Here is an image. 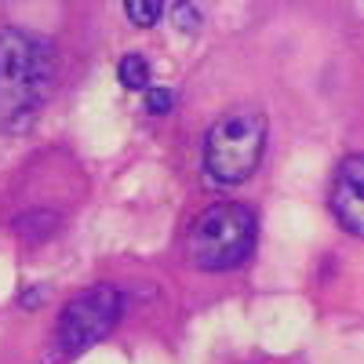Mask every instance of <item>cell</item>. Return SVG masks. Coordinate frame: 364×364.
Returning <instances> with one entry per match:
<instances>
[{
  "label": "cell",
  "mask_w": 364,
  "mask_h": 364,
  "mask_svg": "<svg viewBox=\"0 0 364 364\" xmlns=\"http://www.w3.org/2000/svg\"><path fill=\"white\" fill-rule=\"evenodd\" d=\"M164 11H171L175 22H178V29H186V33H193L197 22H200V11H197L193 4H171V8H164Z\"/></svg>",
  "instance_id": "9c48e42d"
},
{
  "label": "cell",
  "mask_w": 364,
  "mask_h": 364,
  "mask_svg": "<svg viewBox=\"0 0 364 364\" xmlns=\"http://www.w3.org/2000/svg\"><path fill=\"white\" fill-rule=\"evenodd\" d=\"M117 80L124 84L128 91H149V63L139 51L124 55V58H120V66H117Z\"/></svg>",
  "instance_id": "8992f818"
},
{
  "label": "cell",
  "mask_w": 364,
  "mask_h": 364,
  "mask_svg": "<svg viewBox=\"0 0 364 364\" xmlns=\"http://www.w3.org/2000/svg\"><path fill=\"white\" fill-rule=\"evenodd\" d=\"M266 149V113L240 106L223 113L204 135V171L219 186H237L255 175Z\"/></svg>",
  "instance_id": "7a4b0ae2"
},
{
  "label": "cell",
  "mask_w": 364,
  "mask_h": 364,
  "mask_svg": "<svg viewBox=\"0 0 364 364\" xmlns=\"http://www.w3.org/2000/svg\"><path fill=\"white\" fill-rule=\"evenodd\" d=\"M331 211L346 233L360 237L364 233V157L350 154L331 182Z\"/></svg>",
  "instance_id": "5b68a950"
},
{
  "label": "cell",
  "mask_w": 364,
  "mask_h": 364,
  "mask_svg": "<svg viewBox=\"0 0 364 364\" xmlns=\"http://www.w3.org/2000/svg\"><path fill=\"white\" fill-rule=\"evenodd\" d=\"M58 77L55 48L26 29H0V128L22 132L33 124L41 102Z\"/></svg>",
  "instance_id": "6da1fadb"
},
{
  "label": "cell",
  "mask_w": 364,
  "mask_h": 364,
  "mask_svg": "<svg viewBox=\"0 0 364 364\" xmlns=\"http://www.w3.org/2000/svg\"><path fill=\"white\" fill-rule=\"evenodd\" d=\"M124 15L132 18V26L149 29V26H157L164 18V4L161 0H132V4H124Z\"/></svg>",
  "instance_id": "52a82bcc"
},
{
  "label": "cell",
  "mask_w": 364,
  "mask_h": 364,
  "mask_svg": "<svg viewBox=\"0 0 364 364\" xmlns=\"http://www.w3.org/2000/svg\"><path fill=\"white\" fill-rule=\"evenodd\" d=\"M120 310H124V295L113 284H95L80 291L77 299H70L63 306V317H58L55 339L63 353H84L95 343H102L109 331L120 321Z\"/></svg>",
  "instance_id": "277c9868"
},
{
  "label": "cell",
  "mask_w": 364,
  "mask_h": 364,
  "mask_svg": "<svg viewBox=\"0 0 364 364\" xmlns=\"http://www.w3.org/2000/svg\"><path fill=\"white\" fill-rule=\"evenodd\" d=\"M171 102H175V95H171L168 87H149V91H146V113H154V117L168 113Z\"/></svg>",
  "instance_id": "ba28073f"
},
{
  "label": "cell",
  "mask_w": 364,
  "mask_h": 364,
  "mask_svg": "<svg viewBox=\"0 0 364 364\" xmlns=\"http://www.w3.org/2000/svg\"><path fill=\"white\" fill-rule=\"evenodd\" d=\"M255 248V215L245 204H211L186 233V259L197 269L223 273L248 262Z\"/></svg>",
  "instance_id": "3957f363"
}]
</instances>
